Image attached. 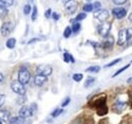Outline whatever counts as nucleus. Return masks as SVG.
<instances>
[{
	"label": "nucleus",
	"mask_w": 132,
	"mask_h": 124,
	"mask_svg": "<svg viewBox=\"0 0 132 124\" xmlns=\"http://www.w3.org/2000/svg\"><path fill=\"white\" fill-rule=\"evenodd\" d=\"M36 111H37V105L36 104H32L31 106H22L18 111V116L26 119V118L32 117Z\"/></svg>",
	"instance_id": "1"
},
{
	"label": "nucleus",
	"mask_w": 132,
	"mask_h": 124,
	"mask_svg": "<svg viewBox=\"0 0 132 124\" xmlns=\"http://www.w3.org/2000/svg\"><path fill=\"white\" fill-rule=\"evenodd\" d=\"M30 78H31V73L28 70V68L24 67V66L20 67V69L18 71V81L26 86V84L29 83Z\"/></svg>",
	"instance_id": "2"
},
{
	"label": "nucleus",
	"mask_w": 132,
	"mask_h": 124,
	"mask_svg": "<svg viewBox=\"0 0 132 124\" xmlns=\"http://www.w3.org/2000/svg\"><path fill=\"white\" fill-rule=\"evenodd\" d=\"M128 106V100H122V99H117L115 101V103L113 104V111L116 113H122L125 109Z\"/></svg>",
	"instance_id": "3"
},
{
	"label": "nucleus",
	"mask_w": 132,
	"mask_h": 124,
	"mask_svg": "<svg viewBox=\"0 0 132 124\" xmlns=\"http://www.w3.org/2000/svg\"><path fill=\"white\" fill-rule=\"evenodd\" d=\"M10 88L12 90L13 93L17 94L19 96H24L26 95V88L24 84H22L21 82H19L18 80H13L10 84Z\"/></svg>",
	"instance_id": "4"
},
{
	"label": "nucleus",
	"mask_w": 132,
	"mask_h": 124,
	"mask_svg": "<svg viewBox=\"0 0 132 124\" xmlns=\"http://www.w3.org/2000/svg\"><path fill=\"white\" fill-rule=\"evenodd\" d=\"M111 28H112V25L110 22H106L104 21L103 24H101L99 27H98V33H99L100 36L102 37H107L109 36L110 31H111Z\"/></svg>",
	"instance_id": "5"
},
{
	"label": "nucleus",
	"mask_w": 132,
	"mask_h": 124,
	"mask_svg": "<svg viewBox=\"0 0 132 124\" xmlns=\"http://www.w3.org/2000/svg\"><path fill=\"white\" fill-rule=\"evenodd\" d=\"M37 73L40 75H44V76H49L53 72V68L50 65H39L37 66Z\"/></svg>",
	"instance_id": "6"
},
{
	"label": "nucleus",
	"mask_w": 132,
	"mask_h": 124,
	"mask_svg": "<svg viewBox=\"0 0 132 124\" xmlns=\"http://www.w3.org/2000/svg\"><path fill=\"white\" fill-rule=\"evenodd\" d=\"M78 3L76 0H69L65 2V10L68 14H73L77 9Z\"/></svg>",
	"instance_id": "7"
},
{
	"label": "nucleus",
	"mask_w": 132,
	"mask_h": 124,
	"mask_svg": "<svg viewBox=\"0 0 132 124\" xmlns=\"http://www.w3.org/2000/svg\"><path fill=\"white\" fill-rule=\"evenodd\" d=\"M11 31H12V24L10 21H5L1 25L0 33L3 37H8L10 35Z\"/></svg>",
	"instance_id": "8"
},
{
	"label": "nucleus",
	"mask_w": 132,
	"mask_h": 124,
	"mask_svg": "<svg viewBox=\"0 0 132 124\" xmlns=\"http://www.w3.org/2000/svg\"><path fill=\"white\" fill-rule=\"evenodd\" d=\"M126 43H127V30L122 29V30L119 31V34H118L117 44L119 46H124Z\"/></svg>",
	"instance_id": "9"
},
{
	"label": "nucleus",
	"mask_w": 132,
	"mask_h": 124,
	"mask_svg": "<svg viewBox=\"0 0 132 124\" xmlns=\"http://www.w3.org/2000/svg\"><path fill=\"white\" fill-rule=\"evenodd\" d=\"M95 18H97L98 20L104 22L109 18V11L106 10V9H100V10L95 12Z\"/></svg>",
	"instance_id": "10"
},
{
	"label": "nucleus",
	"mask_w": 132,
	"mask_h": 124,
	"mask_svg": "<svg viewBox=\"0 0 132 124\" xmlns=\"http://www.w3.org/2000/svg\"><path fill=\"white\" fill-rule=\"evenodd\" d=\"M112 14L118 19H122L127 16V10L124 7H116L112 10Z\"/></svg>",
	"instance_id": "11"
},
{
	"label": "nucleus",
	"mask_w": 132,
	"mask_h": 124,
	"mask_svg": "<svg viewBox=\"0 0 132 124\" xmlns=\"http://www.w3.org/2000/svg\"><path fill=\"white\" fill-rule=\"evenodd\" d=\"M114 38H113V36H107V37H105L104 38V40L102 41V43H101V46L103 47L104 49H111L113 45H114Z\"/></svg>",
	"instance_id": "12"
},
{
	"label": "nucleus",
	"mask_w": 132,
	"mask_h": 124,
	"mask_svg": "<svg viewBox=\"0 0 132 124\" xmlns=\"http://www.w3.org/2000/svg\"><path fill=\"white\" fill-rule=\"evenodd\" d=\"M47 76H44V75H40V74H37L35 78H34V83L35 86L37 87H42L44 86L46 82H47Z\"/></svg>",
	"instance_id": "13"
},
{
	"label": "nucleus",
	"mask_w": 132,
	"mask_h": 124,
	"mask_svg": "<svg viewBox=\"0 0 132 124\" xmlns=\"http://www.w3.org/2000/svg\"><path fill=\"white\" fill-rule=\"evenodd\" d=\"M0 119L4 122H7L10 119V113L7 110H0Z\"/></svg>",
	"instance_id": "14"
},
{
	"label": "nucleus",
	"mask_w": 132,
	"mask_h": 124,
	"mask_svg": "<svg viewBox=\"0 0 132 124\" xmlns=\"http://www.w3.org/2000/svg\"><path fill=\"white\" fill-rule=\"evenodd\" d=\"M96 111H97V114H98V115L104 116V115H106V114L108 113V107H107L106 104H103V105H101L99 107H97V108H96Z\"/></svg>",
	"instance_id": "15"
},
{
	"label": "nucleus",
	"mask_w": 132,
	"mask_h": 124,
	"mask_svg": "<svg viewBox=\"0 0 132 124\" xmlns=\"http://www.w3.org/2000/svg\"><path fill=\"white\" fill-rule=\"evenodd\" d=\"M13 3H14V0H0V6L5 7V8L12 6Z\"/></svg>",
	"instance_id": "16"
},
{
	"label": "nucleus",
	"mask_w": 132,
	"mask_h": 124,
	"mask_svg": "<svg viewBox=\"0 0 132 124\" xmlns=\"http://www.w3.org/2000/svg\"><path fill=\"white\" fill-rule=\"evenodd\" d=\"M23 121V118H21L20 116H15V117H11L8 122L11 124H21Z\"/></svg>",
	"instance_id": "17"
},
{
	"label": "nucleus",
	"mask_w": 132,
	"mask_h": 124,
	"mask_svg": "<svg viewBox=\"0 0 132 124\" xmlns=\"http://www.w3.org/2000/svg\"><path fill=\"white\" fill-rule=\"evenodd\" d=\"M15 44H16V40L14 38H10L6 41V47L8 49H13L15 47Z\"/></svg>",
	"instance_id": "18"
},
{
	"label": "nucleus",
	"mask_w": 132,
	"mask_h": 124,
	"mask_svg": "<svg viewBox=\"0 0 132 124\" xmlns=\"http://www.w3.org/2000/svg\"><path fill=\"white\" fill-rule=\"evenodd\" d=\"M63 59H64V61L66 63H69V62H71V63H74L75 60H74V58H73V56L71 55V54H69V53H64L63 54Z\"/></svg>",
	"instance_id": "19"
},
{
	"label": "nucleus",
	"mask_w": 132,
	"mask_h": 124,
	"mask_svg": "<svg viewBox=\"0 0 132 124\" xmlns=\"http://www.w3.org/2000/svg\"><path fill=\"white\" fill-rule=\"evenodd\" d=\"M80 29H81V25H80V22H78V21H75V22H73L72 24V27H71V30H72V33H78V32L80 31Z\"/></svg>",
	"instance_id": "20"
},
{
	"label": "nucleus",
	"mask_w": 132,
	"mask_h": 124,
	"mask_svg": "<svg viewBox=\"0 0 132 124\" xmlns=\"http://www.w3.org/2000/svg\"><path fill=\"white\" fill-rule=\"evenodd\" d=\"M100 70H101V67L98 65H94V66H90V67H87L85 69V71L87 72H92V73H98Z\"/></svg>",
	"instance_id": "21"
},
{
	"label": "nucleus",
	"mask_w": 132,
	"mask_h": 124,
	"mask_svg": "<svg viewBox=\"0 0 132 124\" xmlns=\"http://www.w3.org/2000/svg\"><path fill=\"white\" fill-rule=\"evenodd\" d=\"M95 81H96V78H92V76L87 78L86 80H85V82H84V88H90L95 83Z\"/></svg>",
	"instance_id": "22"
},
{
	"label": "nucleus",
	"mask_w": 132,
	"mask_h": 124,
	"mask_svg": "<svg viewBox=\"0 0 132 124\" xmlns=\"http://www.w3.org/2000/svg\"><path fill=\"white\" fill-rule=\"evenodd\" d=\"M88 120L86 118H83V117H78L77 119H75L71 124H88Z\"/></svg>",
	"instance_id": "23"
},
{
	"label": "nucleus",
	"mask_w": 132,
	"mask_h": 124,
	"mask_svg": "<svg viewBox=\"0 0 132 124\" xmlns=\"http://www.w3.org/2000/svg\"><path fill=\"white\" fill-rule=\"evenodd\" d=\"M62 113H63V109L57 108V109H55V110H54V111L51 113V116H52L53 118H56V117L60 116Z\"/></svg>",
	"instance_id": "24"
},
{
	"label": "nucleus",
	"mask_w": 132,
	"mask_h": 124,
	"mask_svg": "<svg viewBox=\"0 0 132 124\" xmlns=\"http://www.w3.org/2000/svg\"><path fill=\"white\" fill-rule=\"evenodd\" d=\"M94 10V5L90 3H86L83 5V11L85 12H92Z\"/></svg>",
	"instance_id": "25"
},
{
	"label": "nucleus",
	"mask_w": 132,
	"mask_h": 124,
	"mask_svg": "<svg viewBox=\"0 0 132 124\" xmlns=\"http://www.w3.org/2000/svg\"><path fill=\"white\" fill-rule=\"evenodd\" d=\"M129 67H130V64H127V65H125V66H124V67H122V68H120V69H119V70H117V71H116L115 73H114V74H113V78H116V76H117V75H119V74H120V73H122V72H123V71H125V70H126V69H127V68H129Z\"/></svg>",
	"instance_id": "26"
},
{
	"label": "nucleus",
	"mask_w": 132,
	"mask_h": 124,
	"mask_svg": "<svg viewBox=\"0 0 132 124\" xmlns=\"http://www.w3.org/2000/svg\"><path fill=\"white\" fill-rule=\"evenodd\" d=\"M72 78H73V80H74V81L79 82V81H81V80H82L83 75H82V73H74V74L72 75Z\"/></svg>",
	"instance_id": "27"
},
{
	"label": "nucleus",
	"mask_w": 132,
	"mask_h": 124,
	"mask_svg": "<svg viewBox=\"0 0 132 124\" xmlns=\"http://www.w3.org/2000/svg\"><path fill=\"white\" fill-rule=\"evenodd\" d=\"M71 34H72V30H71V28H70V27H67V28H65V30H64L63 37L66 38V39H68V38L71 36Z\"/></svg>",
	"instance_id": "28"
},
{
	"label": "nucleus",
	"mask_w": 132,
	"mask_h": 124,
	"mask_svg": "<svg viewBox=\"0 0 132 124\" xmlns=\"http://www.w3.org/2000/svg\"><path fill=\"white\" fill-rule=\"evenodd\" d=\"M32 10H33V8H32V6H31L30 4H26V5L23 6V13H24L26 16L30 14Z\"/></svg>",
	"instance_id": "29"
},
{
	"label": "nucleus",
	"mask_w": 132,
	"mask_h": 124,
	"mask_svg": "<svg viewBox=\"0 0 132 124\" xmlns=\"http://www.w3.org/2000/svg\"><path fill=\"white\" fill-rule=\"evenodd\" d=\"M37 16H38V8H37V6H34L33 11H32V20L33 21L37 19Z\"/></svg>",
	"instance_id": "30"
},
{
	"label": "nucleus",
	"mask_w": 132,
	"mask_h": 124,
	"mask_svg": "<svg viewBox=\"0 0 132 124\" xmlns=\"http://www.w3.org/2000/svg\"><path fill=\"white\" fill-rule=\"evenodd\" d=\"M6 14H7V8L0 6V19H1V18H3Z\"/></svg>",
	"instance_id": "31"
},
{
	"label": "nucleus",
	"mask_w": 132,
	"mask_h": 124,
	"mask_svg": "<svg viewBox=\"0 0 132 124\" xmlns=\"http://www.w3.org/2000/svg\"><path fill=\"white\" fill-rule=\"evenodd\" d=\"M86 17V14L84 13V12H81V13H79L78 16H76L75 18H74V20L75 21H80V20H82V19H84Z\"/></svg>",
	"instance_id": "32"
},
{
	"label": "nucleus",
	"mask_w": 132,
	"mask_h": 124,
	"mask_svg": "<svg viewBox=\"0 0 132 124\" xmlns=\"http://www.w3.org/2000/svg\"><path fill=\"white\" fill-rule=\"evenodd\" d=\"M128 42L132 43V28L127 29V43Z\"/></svg>",
	"instance_id": "33"
},
{
	"label": "nucleus",
	"mask_w": 132,
	"mask_h": 124,
	"mask_svg": "<svg viewBox=\"0 0 132 124\" xmlns=\"http://www.w3.org/2000/svg\"><path fill=\"white\" fill-rule=\"evenodd\" d=\"M121 61V59L119 58V59H116V60H114V61L110 62V63H108L107 65H105V67L106 68H109V67H112V66H114L115 64H117V63H119V62Z\"/></svg>",
	"instance_id": "34"
},
{
	"label": "nucleus",
	"mask_w": 132,
	"mask_h": 124,
	"mask_svg": "<svg viewBox=\"0 0 132 124\" xmlns=\"http://www.w3.org/2000/svg\"><path fill=\"white\" fill-rule=\"evenodd\" d=\"M93 5H94V10H96V11L102 9V4H101V2H99V1H96Z\"/></svg>",
	"instance_id": "35"
},
{
	"label": "nucleus",
	"mask_w": 132,
	"mask_h": 124,
	"mask_svg": "<svg viewBox=\"0 0 132 124\" xmlns=\"http://www.w3.org/2000/svg\"><path fill=\"white\" fill-rule=\"evenodd\" d=\"M70 101H71V100H70V98H69V97H67L65 100H64V101L62 102V104H61V107H62V108L66 107V106H67V105H68V104L70 103Z\"/></svg>",
	"instance_id": "36"
},
{
	"label": "nucleus",
	"mask_w": 132,
	"mask_h": 124,
	"mask_svg": "<svg viewBox=\"0 0 132 124\" xmlns=\"http://www.w3.org/2000/svg\"><path fill=\"white\" fill-rule=\"evenodd\" d=\"M112 1L116 5H122V4H125L127 2V0H112Z\"/></svg>",
	"instance_id": "37"
},
{
	"label": "nucleus",
	"mask_w": 132,
	"mask_h": 124,
	"mask_svg": "<svg viewBox=\"0 0 132 124\" xmlns=\"http://www.w3.org/2000/svg\"><path fill=\"white\" fill-rule=\"evenodd\" d=\"M4 103H5V96L4 95H0V108L3 106Z\"/></svg>",
	"instance_id": "38"
},
{
	"label": "nucleus",
	"mask_w": 132,
	"mask_h": 124,
	"mask_svg": "<svg viewBox=\"0 0 132 124\" xmlns=\"http://www.w3.org/2000/svg\"><path fill=\"white\" fill-rule=\"evenodd\" d=\"M52 18H53L54 20H59L60 16H59L57 12H52Z\"/></svg>",
	"instance_id": "39"
},
{
	"label": "nucleus",
	"mask_w": 132,
	"mask_h": 124,
	"mask_svg": "<svg viewBox=\"0 0 132 124\" xmlns=\"http://www.w3.org/2000/svg\"><path fill=\"white\" fill-rule=\"evenodd\" d=\"M45 16H46L47 18H50V17H52V10H51L50 8L46 10V12H45Z\"/></svg>",
	"instance_id": "40"
},
{
	"label": "nucleus",
	"mask_w": 132,
	"mask_h": 124,
	"mask_svg": "<svg viewBox=\"0 0 132 124\" xmlns=\"http://www.w3.org/2000/svg\"><path fill=\"white\" fill-rule=\"evenodd\" d=\"M129 104H130V106L132 107V92L129 93Z\"/></svg>",
	"instance_id": "41"
},
{
	"label": "nucleus",
	"mask_w": 132,
	"mask_h": 124,
	"mask_svg": "<svg viewBox=\"0 0 132 124\" xmlns=\"http://www.w3.org/2000/svg\"><path fill=\"white\" fill-rule=\"evenodd\" d=\"M37 41H39V39H32L28 44H32V43H35V42H37Z\"/></svg>",
	"instance_id": "42"
},
{
	"label": "nucleus",
	"mask_w": 132,
	"mask_h": 124,
	"mask_svg": "<svg viewBox=\"0 0 132 124\" xmlns=\"http://www.w3.org/2000/svg\"><path fill=\"white\" fill-rule=\"evenodd\" d=\"M3 79H4V78H3V74H2L1 72H0V83H1L2 81H3Z\"/></svg>",
	"instance_id": "43"
},
{
	"label": "nucleus",
	"mask_w": 132,
	"mask_h": 124,
	"mask_svg": "<svg viewBox=\"0 0 132 124\" xmlns=\"http://www.w3.org/2000/svg\"><path fill=\"white\" fill-rule=\"evenodd\" d=\"M127 82H128V83H131V82H132V78H128V79H127Z\"/></svg>",
	"instance_id": "44"
},
{
	"label": "nucleus",
	"mask_w": 132,
	"mask_h": 124,
	"mask_svg": "<svg viewBox=\"0 0 132 124\" xmlns=\"http://www.w3.org/2000/svg\"><path fill=\"white\" fill-rule=\"evenodd\" d=\"M128 18H129V20H130V21L132 22V13H130V14H129V16H128Z\"/></svg>",
	"instance_id": "45"
},
{
	"label": "nucleus",
	"mask_w": 132,
	"mask_h": 124,
	"mask_svg": "<svg viewBox=\"0 0 132 124\" xmlns=\"http://www.w3.org/2000/svg\"><path fill=\"white\" fill-rule=\"evenodd\" d=\"M0 124H6V122H4V121H2V120L0 119Z\"/></svg>",
	"instance_id": "46"
},
{
	"label": "nucleus",
	"mask_w": 132,
	"mask_h": 124,
	"mask_svg": "<svg viewBox=\"0 0 132 124\" xmlns=\"http://www.w3.org/2000/svg\"><path fill=\"white\" fill-rule=\"evenodd\" d=\"M62 1H63V2L65 3V2H67V1H69V0H62Z\"/></svg>",
	"instance_id": "47"
},
{
	"label": "nucleus",
	"mask_w": 132,
	"mask_h": 124,
	"mask_svg": "<svg viewBox=\"0 0 132 124\" xmlns=\"http://www.w3.org/2000/svg\"><path fill=\"white\" fill-rule=\"evenodd\" d=\"M86 1H87V2H90V1H92V0H86Z\"/></svg>",
	"instance_id": "48"
},
{
	"label": "nucleus",
	"mask_w": 132,
	"mask_h": 124,
	"mask_svg": "<svg viewBox=\"0 0 132 124\" xmlns=\"http://www.w3.org/2000/svg\"><path fill=\"white\" fill-rule=\"evenodd\" d=\"M6 124H11V123H9V122H8V123H6Z\"/></svg>",
	"instance_id": "49"
},
{
	"label": "nucleus",
	"mask_w": 132,
	"mask_h": 124,
	"mask_svg": "<svg viewBox=\"0 0 132 124\" xmlns=\"http://www.w3.org/2000/svg\"><path fill=\"white\" fill-rule=\"evenodd\" d=\"M131 124H132V123H131Z\"/></svg>",
	"instance_id": "50"
}]
</instances>
